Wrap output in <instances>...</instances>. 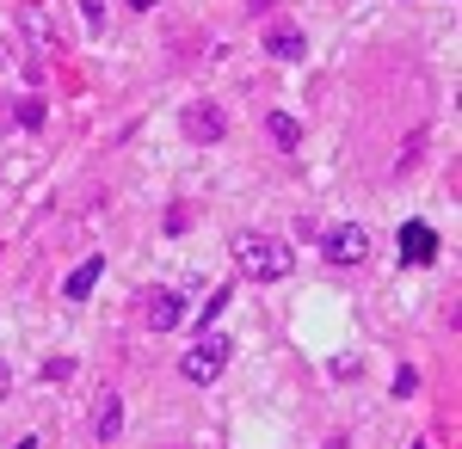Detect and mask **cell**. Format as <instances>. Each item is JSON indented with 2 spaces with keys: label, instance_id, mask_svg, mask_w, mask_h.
Segmentation results:
<instances>
[{
  "label": "cell",
  "instance_id": "obj_1",
  "mask_svg": "<svg viewBox=\"0 0 462 449\" xmlns=\"http://www.w3.org/2000/svg\"><path fill=\"white\" fill-rule=\"evenodd\" d=\"M235 265L253 283H278V277H290V246L278 234H235Z\"/></svg>",
  "mask_w": 462,
  "mask_h": 449
},
{
  "label": "cell",
  "instance_id": "obj_2",
  "mask_svg": "<svg viewBox=\"0 0 462 449\" xmlns=\"http://www.w3.org/2000/svg\"><path fill=\"white\" fill-rule=\"evenodd\" d=\"M228 351H235V345H228L222 333H204L198 345L179 357V376H185V381H198V388H210V381L222 376V370H228Z\"/></svg>",
  "mask_w": 462,
  "mask_h": 449
},
{
  "label": "cell",
  "instance_id": "obj_3",
  "mask_svg": "<svg viewBox=\"0 0 462 449\" xmlns=\"http://www.w3.org/2000/svg\"><path fill=\"white\" fill-rule=\"evenodd\" d=\"M179 136L185 142H222L228 136V105H216V99H191V105H179Z\"/></svg>",
  "mask_w": 462,
  "mask_h": 449
},
{
  "label": "cell",
  "instance_id": "obj_4",
  "mask_svg": "<svg viewBox=\"0 0 462 449\" xmlns=\"http://www.w3.org/2000/svg\"><path fill=\"white\" fill-rule=\"evenodd\" d=\"M320 252H327L333 265H364V259H370V234H364L357 222H333V228H320Z\"/></svg>",
  "mask_w": 462,
  "mask_h": 449
},
{
  "label": "cell",
  "instance_id": "obj_5",
  "mask_svg": "<svg viewBox=\"0 0 462 449\" xmlns=\"http://www.w3.org/2000/svg\"><path fill=\"white\" fill-rule=\"evenodd\" d=\"M185 320V289H148L143 296V326L148 333H173Z\"/></svg>",
  "mask_w": 462,
  "mask_h": 449
},
{
  "label": "cell",
  "instance_id": "obj_6",
  "mask_svg": "<svg viewBox=\"0 0 462 449\" xmlns=\"http://www.w3.org/2000/svg\"><path fill=\"white\" fill-rule=\"evenodd\" d=\"M117 431H124V394L117 388H99V400H93V437L99 444H117Z\"/></svg>",
  "mask_w": 462,
  "mask_h": 449
},
{
  "label": "cell",
  "instance_id": "obj_7",
  "mask_svg": "<svg viewBox=\"0 0 462 449\" xmlns=\"http://www.w3.org/2000/svg\"><path fill=\"white\" fill-rule=\"evenodd\" d=\"M265 50H272L278 62H302V56H309V37L296 32L290 19H278V25H265Z\"/></svg>",
  "mask_w": 462,
  "mask_h": 449
},
{
  "label": "cell",
  "instance_id": "obj_8",
  "mask_svg": "<svg viewBox=\"0 0 462 449\" xmlns=\"http://www.w3.org/2000/svg\"><path fill=\"white\" fill-rule=\"evenodd\" d=\"M401 259H407V265H431V259H438V234H431L426 222H407V228H401Z\"/></svg>",
  "mask_w": 462,
  "mask_h": 449
},
{
  "label": "cell",
  "instance_id": "obj_9",
  "mask_svg": "<svg viewBox=\"0 0 462 449\" xmlns=\"http://www.w3.org/2000/svg\"><path fill=\"white\" fill-rule=\"evenodd\" d=\"M99 271H106V259H87L80 271H69L62 296H69V302H87V296H93V283H99Z\"/></svg>",
  "mask_w": 462,
  "mask_h": 449
},
{
  "label": "cell",
  "instance_id": "obj_10",
  "mask_svg": "<svg viewBox=\"0 0 462 449\" xmlns=\"http://www.w3.org/2000/svg\"><path fill=\"white\" fill-rule=\"evenodd\" d=\"M265 130H272V142H278V148H296V142H302V124H296V117H284V111H272V117H265Z\"/></svg>",
  "mask_w": 462,
  "mask_h": 449
},
{
  "label": "cell",
  "instance_id": "obj_11",
  "mask_svg": "<svg viewBox=\"0 0 462 449\" xmlns=\"http://www.w3.org/2000/svg\"><path fill=\"white\" fill-rule=\"evenodd\" d=\"M25 37H37L43 50H56V32H50V19H43V6H25Z\"/></svg>",
  "mask_w": 462,
  "mask_h": 449
},
{
  "label": "cell",
  "instance_id": "obj_12",
  "mask_svg": "<svg viewBox=\"0 0 462 449\" xmlns=\"http://www.w3.org/2000/svg\"><path fill=\"white\" fill-rule=\"evenodd\" d=\"M222 308H228V283H222V289H216L210 302H204V314H198V320H204V326H210V320H216V314H222Z\"/></svg>",
  "mask_w": 462,
  "mask_h": 449
},
{
  "label": "cell",
  "instance_id": "obj_13",
  "mask_svg": "<svg viewBox=\"0 0 462 449\" xmlns=\"http://www.w3.org/2000/svg\"><path fill=\"white\" fill-rule=\"evenodd\" d=\"M19 124H32V130H37V124H43V105L25 99V105H19Z\"/></svg>",
  "mask_w": 462,
  "mask_h": 449
},
{
  "label": "cell",
  "instance_id": "obj_14",
  "mask_svg": "<svg viewBox=\"0 0 462 449\" xmlns=\"http://www.w3.org/2000/svg\"><path fill=\"white\" fill-rule=\"evenodd\" d=\"M80 6H87V25L99 32V25H106V0H80Z\"/></svg>",
  "mask_w": 462,
  "mask_h": 449
},
{
  "label": "cell",
  "instance_id": "obj_15",
  "mask_svg": "<svg viewBox=\"0 0 462 449\" xmlns=\"http://www.w3.org/2000/svg\"><path fill=\"white\" fill-rule=\"evenodd\" d=\"M6 394H13V370L0 363V400H6Z\"/></svg>",
  "mask_w": 462,
  "mask_h": 449
},
{
  "label": "cell",
  "instance_id": "obj_16",
  "mask_svg": "<svg viewBox=\"0 0 462 449\" xmlns=\"http://www.w3.org/2000/svg\"><path fill=\"white\" fill-rule=\"evenodd\" d=\"M327 449H346V437H333V444H327Z\"/></svg>",
  "mask_w": 462,
  "mask_h": 449
},
{
  "label": "cell",
  "instance_id": "obj_17",
  "mask_svg": "<svg viewBox=\"0 0 462 449\" xmlns=\"http://www.w3.org/2000/svg\"><path fill=\"white\" fill-rule=\"evenodd\" d=\"M19 449H37V444H32V437H25V444H19Z\"/></svg>",
  "mask_w": 462,
  "mask_h": 449
}]
</instances>
